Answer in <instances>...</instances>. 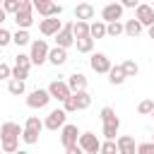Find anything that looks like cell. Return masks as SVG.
I'll use <instances>...</instances> for the list:
<instances>
[{
    "label": "cell",
    "mask_w": 154,
    "mask_h": 154,
    "mask_svg": "<svg viewBox=\"0 0 154 154\" xmlns=\"http://www.w3.org/2000/svg\"><path fill=\"white\" fill-rule=\"evenodd\" d=\"M7 43H12V34H10L5 26H0V48H5Z\"/></svg>",
    "instance_id": "8d00e7d4"
},
{
    "label": "cell",
    "mask_w": 154,
    "mask_h": 154,
    "mask_svg": "<svg viewBox=\"0 0 154 154\" xmlns=\"http://www.w3.org/2000/svg\"><path fill=\"white\" fill-rule=\"evenodd\" d=\"M89 65H91V70H94V72H99V75H108V72H111V67H113L106 53H94V55L89 58Z\"/></svg>",
    "instance_id": "7c38bea8"
},
{
    "label": "cell",
    "mask_w": 154,
    "mask_h": 154,
    "mask_svg": "<svg viewBox=\"0 0 154 154\" xmlns=\"http://www.w3.org/2000/svg\"><path fill=\"white\" fill-rule=\"evenodd\" d=\"M152 142H154V137H152Z\"/></svg>",
    "instance_id": "7dc6e473"
},
{
    "label": "cell",
    "mask_w": 154,
    "mask_h": 154,
    "mask_svg": "<svg viewBox=\"0 0 154 154\" xmlns=\"http://www.w3.org/2000/svg\"><path fill=\"white\" fill-rule=\"evenodd\" d=\"M116 144H118V154H137V144L130 135H120Z\"/></svg>",
    "instance_id": "ac0fdd59"
},
{
    "label": "cell",
    "mask_w": 154,
    "mask_h": 154,
    "mask_svg": "<svg viewBox=\"0 0 154 154\" xmlns=\"http://www.w3.org/2000/svg\"><path fill=\"white\" fill-rule=\"evenodd\" d=\"M149 38L154 41V26H149Z\"/></svg>",
    "instance_id": "7bdbcfd3"
},
{
    "label": "cell",
    "mask_w": 154,
    "mask_h": 154,
    "mask_svg": "<svg viewBox=\"0 0 154 154\" xmlns=\"http://www.w3.org/2000/svg\"><path fill=\"white\" fill-rule=\"evenodd\" d=\"M65 125H67V113L63 108H53L43 120V128H48V130H63Z\"/></svg>",
    "instance_id": "8992f818"
},
{
    "label": "cell",
    "mask_w": 154,
    "mask_h": 154,
    "mask_svg": "<svg viewBox=\"0 0 154 154\" xmlns=\"http://www.w3.org/2000/svg\"><path fill=\"white\" fill-rule=\"evenodd\" d=\"M14 154H29V152H24V149H19V152H14Z\"/></svg>",
    "instance_id": "ee69618b"
},
{
    "label": "cell",
    "mask_w": 154,
    "mask_h": 154,
    "mask_svg": "<svg viewBox=\"0 0 154 154\" xmlns=\"http://www.w3.org/2000/svg\"><path fill=\"white\" fill-rule=\"evenodd\" d=\"M79 130H77V125H72V123H67L63 130H60V142H63V147L67 149V147H75L77 142H79Z\"/></svg>",
    "instance_id": "4fadbf2b"
},
{
    "label": "cell",
    "mask_w": 154,
    "mask_h": 154,
    "mask_svg": "<svg viewBox=\"0 0 154 154\" xmlns=\"http://www.w3.org/2000/svg\"><path fill=\"white\" fill-rule=\"evenodd\" d=\"M67 87H70L72 94H77V91H87V77H84L82 72H72L70 79H67Z\"/></svg>",
    "instance_id": "d6986e66"
},
{
    "label": "cell",
    "mask_w": 154,
    "mask_h": 154,
    "mask_svg": "<svg viewBox=\"0 0 154 154\" xmlns=\"http://www.w3.org/2000/svg\"><path fill=\"white\" fill-rule=\"evenodd\" d=\"M123 72H125V77H135V75L140 72V65H137L135 60H125V63H123Z\"/></svg>",
    "instance_id": "1f68e13d"
},
{
    "label": "cell",
    "mask_w": 154,
    "mask_h": 154,
    "mask_svg": "<svg viewBox=\"0 0 154 154\" xmlns=\"http://www.w3.org/2000/svg\"><path fill=\"white\" fill-rule=\"evenodd\" d=\"M0 79H12V67L0 63Z\"/></svg>",
    "instance_id": "f35d334b"
},
{
    "label": "cell",
    "mask_w": 154,
    "mask_h": 154,
    "mask_svg": "<svg viewBox=\"0 0 154 154\" xmlns=\"http://www.w3.org/2000/svg\"><path fill=\"white\" fill-rule=\"evenodd\" d=\"M137 154H154V142H142V144H137Z\"/></svg>",
    "instance_id": "74e56055"
},
{
    "label": "cell",
    "mask_w": 154,
    "mask_h": 154,
    "mask_svg": "<svg viewBox=\"0 0 154 154\" xmlns=\"http://www.w3.org/2000/svg\"><path fill=\"white\" fill-rule=\"evenodd\" d=\"M135 19L142 24V26H154V7L152 5H144V2H140L137 5V10H135Z\"/></svg>",
    "instance_id": "5bb4252c"
},
{
    "label": "cell",
    "mask_w": 154,
    "mask_h": 154,
    "mask_svg": "<svg viewBox=\"0 0 154 154\" xmlns=\"http://www.w3.org/2000/svg\"><path fill=\"white\" fill-rule=\"evenodd\" d=\"M65 154H84V152H82V147H79V144H75V147H67V149H65Z\"/></svg>",
    "instance_id": "ab89813d"
},
{
    "label": "cell",
    "mask_w": 154,
    "mask_h": 154,
    "mask_svg": "<svg viewBox=\"0 0 154 154\" xmlns=\"http://www.w3.org/2000/svg\"><path fill=\"white\" fill-rule=\"evenodd\" d=\"M14 22H17V26L19 29H29L31 24H34V2H29V0H22V5H19V12L14 14Z\"/></svg>",
    "instance_id": "3957f363"
},
{
    "label": "cell",
    "mask_w": 154,
    "mask_h": 154,
    "mask_svg": "<svg viewBox=\"0 0 154 154\" xmlns=\"http://www.w3.org/2000/svg\"><path fill=\"white\" fill-rule=\"evenodd\" d=\"M75 46H77L79 53H91L94 51V38L91 36L89 38H79V41H75Z\"/></svg>",
    "instance_id": "f546056e"
},
{
    "label": "cell",
    "mask_w": 154,
    "mask_h": 154,
    "mask_svg": "<svg viewBox=\"0 0 154 154\" xmlns=\"http://www.w3.org/2000/svg\"><path fill=\"white\" fill-rule=\"evenodd\" d=\"M128 77H125V72H123V65H116V67H111V72H108V82L116 87V84H123Z\"/></svg>",
    "instance_id": "603a6c76"
},
{
    "label": "cell",
    "mask_w": 154,
    "mask_h": 154,
    "mask_svg": "<svg viewBox=\"0 0 154 154\" xmlns=\"http://www.w3.org/2000/svg\"><path fill=\"white\" fill-rule=\"evenodd\" d=\"M137 111H140L142 116H152V111H154V101H152V99H144V101H140Z\"/></svg>",
    "instance_id": "836d02e7"
},
{
    "label": "cell",
    "mask_w": 154,
    "mask_h": 154,
    "mask_svg": "<svg viewBox=\"0 0 154 154\" xmlns=\"http://www.w3.org/2000/svg\"><path fill=\"white\" fill-rule=\"evenodd\" d=\"M19 5H22V0H5V2H2V10L17 14V12H19Z\"/></svg>",
    "instance_id": "e575fe53"
},
{
    "label": "cell",
    "mask_w": 154,
    "mask_h": 154,
    "mask_svg": "<svg viewBox=\"0 0 154 154\" xmlns=\"http://www.w3.org/2000/svg\"><path fill=\"white\" fill-rule=\"evenodd\" d=\"M0 152H2V142H0Z\"/></svg>",
    "instance_id": "f6af8a7d"
},
{
    "label": "cell",
    "mask_w": 154,
    "mask_h": 154,
    "mask_svg": "<svg viewBox=\"0 0 154 154\" xmlns=\"http://www.w3.org/2000/svg\"><path fill=\"white\" fill-rule=\"evenodd\" d=\"M43 130V120H38V116H29L26 123H24V132H22V140L26 144H36L38 142V135Z\"/></svg>",
    "instance_id": "7a4b0ae2"
},
{
    "label": "cell",
    "mask_w": 154,
    "mask_h": 154,
    "mask_svg": "<svg viewBox=\"0 0 154 154\" xmlns=\"http://www.w3.org/2000/svg\"><path fill=\"white\" fill-rule=\"evenodd\" d=\"M48 101H51L48 89H34V91L26 96V106H29V108H46Z\"/></svg>",
    "instance_id": "8fae6325"
},
{
    "label": "cell",
    "mask_w": 154,
    "mask_h": 154,
    "mask_svg": "<svg viewBox=\"0 0 154 154\" xmlns=\"http://www.w3.org/2000/svg\"><path fill=\"white\" fill-rule=\"evenodd\" d=\"M72 34H75V41L89 38V22H72Z\"/></svg>",
    "instance_id": "7402d4cb"
},
{
    "label": "cell",
    "mask_w": 154,
    "mask_h": 154,
    "mask_svg": "<svg viewBox=\"0 0 154 154\" xmlns=\"http://www.w3.org/2000/svg\"><path fill=\"white\" fill-rule=\"evenodd\" d=\"M75 99H77V111H84V108L91 106V96H89V91H77Z\"/></svg>",
    "instance_id": "83f0119b"
},
{
    "label": "cell",
    "mask_w": 154,
    "mask_h": 154,
    "mask_svg": "<svg viewBox=\"0 0 154 154\" xmlns=\"http://www.w3.org/2000/svg\"><path fill=\"white\" fill-rule=\"evenodd\" d=\"M120 17H123V5H120V2H108V5H103V10H101V22H103V24L120 22Z\"/></svg>",
    "instance_id": "ba28073f"
},
{
    "label": "cell",
    "mask_w": 154,
    "mask_h": 154,
    "mask_svg": "<svg viewBox=\"0 0 154 154\" xmlns=\"http://www.w3.org/2000/svg\"><path fill=\"white\" fill-rule=\"evenodd\" d=\"M29 67H31V58L24 55V53H19L17 60H14V67H12V79H22L24 82L29 77Z\"/></svg>",
    "instance_id": "52a82bcc"
},
{
    "label": "cell",
    "mask_w": 154,
    "mask_h": 154,
    "mask_svg": "<svg viewBox=\"0 0 154 154\" xmlns=\"http://www.w3.org/2000/svg\"><path fill=\"white\" fill-rule=\"evenodd\" d=\"M120 34H125V24H123V22L106 24V36H120Z\"/></svg>",
    "instance_id": "f1b7e54d"
},
{
    "label": "cell",
    "mask_w": 154,
    "mask_h": 154,
    "mask_svg": "<svg viewBox=\"0 0 154 154\" xmlns=\"http://www.w3.org/2000/svg\"><path fill=\"white\" fill-rule=\"evenodd\" d=\"M75 43V34H72V22H67V24H63V29L58 31V36H55V46L58 48H70Z\"/></svg>",
    "instance_id": "9a60e30c"
},
{
    "label": "cell",
    "mask_w": 154,
    "mask_h": 154,
    "mask_svg": "<svg viewBox=\"0 0 154 154\" xmlns=\"http://www.w3.org/2000/svg\"><path fill=\"white\" fill-rule=\"evenodd\" d=\"M48 94H51V99H58V101H65V99L72 96L67 82H63V79H53V82L48 84Z\"/></svg>",
    "instance_id": "30bf717a"
},
{
    "label": "cell",
    "mask_w": 154,
    "mask_h": 154,
    "mask_svg": "<svg viewBox=\"0 0 154 154\" xmlns=\"http://www.w3.org/2000/svg\"><path fill=\"white\" fill-rule=\"evenodd\" d=\"M99 154H118V144H116V140H106V142H101V152Z\"/></svg>",
    "instance_id": "d6a6232c"
},
{
    "label": "cell",
    "mask_w": 154,
    "mask_h": 154,
    "mask_svg": "<svg viewBox=\"0 0 154 154\" xmlns=\"http://www.w3.org/2000/svg\"><path fill=\"white\" fill-rule=\"evenodd\" d=\"M5 17H7V12H5V10H2V2H0V24H2V22H5Z\"/></svg>",
    "instance_id": "b9f144b4"
},
{
    "label": "cell",
    "mask_w": 154,
    "mask_h": 154,
    "mask_svg": "<svg viewBox=\"0 0 154 154\" xmlns=\"http://www.w3.org/2000/svg\"><path fill=\"white\" fill-rule=\"evenodd\" d=\"M48 53H51V48H48V43H46L43 38L31 41V51H29L31 65H41V63H46V60H48Z\"/></svg>",
    "instance_id": "277c9868"
},
{
    "label": "cell",
    "mask_w": 154,
    "mask_h": 154,
    "mask_svg": "<svg viewBox=\"0 0 154 154\" xmlns=\"http://www.w3.org/2000/svg\"><path fill=\"white\" fill-rule=\"evenodd\" d=\"M77 144L82 147L84 154H96V152H101V142H99V137H96L94 132H82Z\"/></svg>",
    "instance_id": "9c48e42d"
},
{
    "label": "cell",
    "mask_w": 154,
    "mask_h": 154,
    "mask_svg": "<svg viewBox=\"0 0 154 154\" xmlns=\"http://www.w3.org/2000/svg\"><path fill=\"white\" fill-rule=\"evenodd\" d=\"M152 118H154V111H152Z\"/></svg>",
    "instance_id": "bcb514c9"
},
{
    "label": "cell",
    "mask_w": 154,
    "mask_h": 154,
    "mask_svg": "<svg viewBox=\"0 0 154 154\" xmlns=\"http://www.w3.org/2000/svg\"><path fill=\"white\" fill-rule=\"evenodd\" d=\"M101 120H103V137L106 140H116V135L120 130V118L116 116V111L111 106L101 108Z\"/></svg>",
    "instance_id": "6da1fadb"
},
{
    "label": "cell",
    "mask_w": 154,
    "mask_h": 154,
    "mask_svg": "<svg viewBox=\"0 0 154 154\" xmlns=\"http://www.w3.org/2000/svg\"><path fill=\"white\" fill-rule=\"evenodd\" d=\"M142 29H144V26H142L137 19H128V22H125V34H128L130 38H137V36L142 34Z\"/></svg>",
    "instance_id": "cb8c5ba5"
},
{
    "label": "cell",
    "mask_w": 154,
    "mask_h": 154,
    "mask_svg": "<svg viewBox=\"0 0 154 154\" xmlns=\"http://www.w3.org/2000/svg\"><path fill=\"white\" fill-rule=\"evenodd\" d=\"M12 43H17V46H26V43H31V36H29V31H24V29H17V31L12 34Z\"/></svg>",
    "instance_id": "4316f807"
},
{
    "label": "cell",
    "mask_w": 154,
    "mask_h": 154,
    "mask_svg": "<svg viewBox=\"0 0 154 154\" xmlns=\"http://www.w3.org/2000/svg\"><path fill=\"white\" fill-rule=\"evenodd\" d=\"M22 132H24V128H19V123L7 120V123H2V125H0V137H14V140H19V137H22Z\"/></svg>",
    "instance_id": "ffe728a7"
},
{
    "label": "cell",
    "mask_w": 154,
    "mask_h": 154,
    "mask_svg": "<svg viewBox=\"0 0 154 154\" xmlns=\"http://www.w3.org/2000/svg\"><path fill=\"white\" fill-rule=\"evenodd\" d=\"M0 142H2V152H7V154L19 152V140H14V137H0Z\"/></svg>",
    "instance_id": "484cf974"
},
{
    "label": "cell",
    "mask_w": 154,
    "mask_h": 154,
    "mask_svg": "<svg viewBox=\"0 0 154 154\" xmlns=\"http://www.w3.org/2000/svg\"><path fill=\"white\" fill-rule=\"evenodd\" d=\"M63 111H65V113H75V111H77V99H75V94L63 101Z\"/></svg>",
    "instance_id": "d590c367"
},
{
    "label": "cell",
    "mask_w": 154,
    "mask_h": 154,
    "mask_svg": "<svg viewBox=\"0 0 154 154\" xmlns=\"http://www.w3.org/2000/svg\"><path fill=\"white\" fill-rule=\"evenodd\" d=\"M120 5H123V10H125V7H135V10H137V5H140V2H137V0H123Z\"/></svg>",
    "instance_id": "60d3db41"
},
{
    "label": "cell",
    "mask_w": 154,
    "mask_h": 154,
    "mask_svg": "<svg viewBox=\"0 0 154 154\" xmlns=\"http://www.w3.org/2000/svg\"><path fill=\"white\" fill-rule=\"evenodd\" d=\"M63 29V22L58 17H51V19H41L38 22V31L43 36H58V31Z\"/></svg>",
    "instance_id": "2e32d148"
},
{
    "label": "cell",
    "mask_w": 154,
    "mask_h": 154,
    "mask_svg": "<svg viewBox=\"0 0 154 154\" xmlns=\"http://www.w3.org/2000/svg\"><path fill=\"white\" fill-rule=\"evenodd\" d=\"M65 60H67V51H65V48H58V46L51 48V53H48V63H51V65L58 67V65H63Z\"/></svg>",
    "instance_id": "44dd1931"
},
{
    "label": "cell",
    "mask_w": 154,
    "mask_h": 154,
    "mask_svg": "<svg viewBox=\"0 0 154 154\" xmlns=\"http://www.w3.org/2000/svg\"><path fill=\"white\" fill-rule=\"evenodd\" d=\"M89 36L96 41V38H103L106 36V24L103 22H94V24H89Z\"/></svg>",
    "instance_id": "d4e9b609"
},
{
    "label": "cell",
    "mask_w": 154,
    "mask_h": 154,
    "mask_svg": "<svg viewBox=\"0 0 154 154\" xmlns=\"http://www.w3.org/2000/svg\"><path fill=\"white\" fill-rule=\"evenodd\" d=\"M7 91H10L12 96L24 94V82H22V79H10V82H7Z\"/></svg>",
    "instance_id": "4dcf8cb0"
},
{
    "label": "cell",
    "mask_w": 154,
    "mask_h": 154,
    "mask_svg": "<svg viewBox=\"0 0 154 154\" xmlns=\"http://www.w3.org/2000/svg\"><path fill=\"white\" fill-rule=\"evenodd\" d=\"M34 10H36L43 19H51V17H60L63 5H55V2H51V0H34Z\"/></svg>",
    "instance_id": "5b68a950"
},
{
    "label": "cell",
    "mask_w": 154,
    "mask_h": 154,
    "mask_svg": "<svg viewBox=\"0 0 154 154\" xmlns=\"http://www.w3.org/2000/svg\"><path fill=\"white\" fill-rule=\"evenodd\" d=\"M94 5L91 2H79L75 7V22H87V19H94Z\"/></svg>",
    "instance_id": "e0dca14e"
}]
</instances>
